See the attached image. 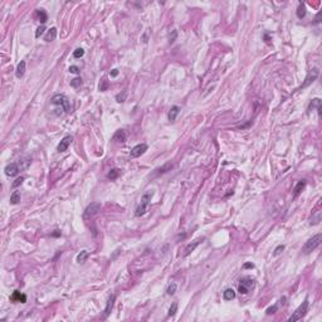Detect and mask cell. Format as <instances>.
<instances>
[{"label": "cell", "mask_w": 322, "mask_h": 322, "mask_svg": "<svg viewBox=\"0 0 322 322\" xmlns=\"http://www.w3.org/2000/svg\"><path fill=\"white\" fill-rule=\"evenodd\" d=\"M176 289H178V285L176 283H171V285H169V287H167V294H170V296H172L174 293L176 292Z\"/></svg>", "instance_id": "83f0119b"}, {"label": "cell", "mask_w": 322, "mask_h": 322, "mask_svg": "<svg viewBox=\"0 0 322 322\" xmlns=\"http://www.w3.org/2000/svg\"><path fill=\"white\" fill-rule=\"evenodd\" d=\"M204 240V238H199V239H196V240H194L193 243H190V244H187L186 245V248H185V250H184V257H186V256H189V254L191 253V252H194L195 250V248L201 243V242Z\"/></svg>", "instance_id": "8fae6325"}, {"label": "cell", "mask_w": 322, "mask_h": 322, "mask_svg": "<svg viewBox=\"0 0 322 322\" xmlns=\"http://www.w3.org/2000/svg\"><path fill=\"white\" fill-rule=\"evenodd\" d=\"M146 151H147V145H145V143L136 145L135 147H132V150H131V157H140Z\"/></svg>", "instance_id": "9c48e42d"}, {"label": "cell", "mask_w": 322, "mask_h": 322, "mask_svg": "<svg viewBox=\"0 0 322 322\" xmlns=\"http://www.w3.org/2000/svg\"><path fill=\"white\" fill-rule=\"evenodd\" d=\"M29 164H30V159H25V160H19V163H18V165H19V167H20V170H24V169H26L29 166Z\"/></svg>", "instance_id": "4316f807"}, {"label": "cell", "mask_w": 322, "mask_h": 322, "mask_svg": "<svg viewBox=\"0 0 322 322\" xmlns=\"http://www.w3.org/2000/svg\"><path fill=\"white\" fill-rule=\"evenodd\" d=\"M118 175H120V170H117V169H112L108 174H107V178L111 179V180H116V179L118 178Z\"/></svg>", "instance_id": "484cf974"}, {"label": "cell", "mask_w": 322, "mask_h": 322, "mask_svg": "<svg viewBox=\"0 0 322 322\" xmlns=\"http://www.w3.org/2000/svg\"><path fill=\"white\" fill-rule=\"evenodd\" d=\"M52 103L53 104H57V106H62V108L64 112L69 113L71 112V103L68 101L64 95H54L52 97Z\"/></svg>", "instance_id": "3957f363"}, {"label": "cell", "mask_w": 322, "mask_h": 322, "mask_svg": "<svg viewBox=\"0 0 322 322\" xmlns=\"http://www.w3.org/2000/svg\"><path fill=\"white\" fill-rule=\"evenodd\" d=\"M254 286H256V282H254V279L252 278H244V279H242L240 281V283L238 286V292L242 293V294H247L250 292V289L254 288Z\"/></svg>", "instance_id": "5b68a950"}, {"label": "cell", "mask_w": 322, "mask_h": 322, "mask_svg": "<svg viewBox=\"0 0 322 322\" xmlns=\"http://www.w3.org/2000/svg\"><path fill=\"white\" fill-rule=\"evenodd\" d=\"M277 310H278V307H277V304H274V306H272L269 308H267L265 312H267V315H272V313H276Z\"/></svg>", "instance_id": "e575fe53"}, {"label": "cell", "mask_w": 322, "mask_h": 322, "mask_svg": "<svg viewBox=\"0 0 322 322\" xmlns=\"http://www.w3.org/2000/svg\"><path fill=\"white\" fill-rule=\"evenodd\" d=\"M178 312V302H174L172 304H171V307H170V310H169V316H174Z\"/></svg>", "instance_id": "f546056e"}, {"label": "cell", "mask_w": 322, "mask_h": 322, "mask_svg": "<svg viewBox=\"0 0 322 322\" xmlns=\"http://www.w3.org/2000/svg\"><path fill=\"white\" fill-rule=\"evenodd\" d=\"M52 235H53V237H61V232H59V230H56L54 233H52Z\"/></svg>", "instance_id": "b9f144b4"}, {"label": "cell", "mask_w": 322, "mask_h": 322, "mask_svg": "<svg viewBox=\"0 0 322 322\" xmlns=\"http://www.w3.org/2000/svg\"><path fill=\"white\" fill-rule=\"evenodd\" d=\"M25 67H26L25 61H20V63H19L18 67H17V72H15L17 78H22V77L24 76V73H25Z\"/></svg>", "instance_id": "2e32d148"}, {"label": "cell", "mask_w": 322, "mask_h": 322, "mask_svg": "<svg viewBox=\"0 0 322 322\" xmlns=\"http://www.w3.org/2000/svg\"><path fill=\"white\" fill-rule=\"evenodd\" d=\"M100 91L101 92H104V91H107L108 89V80H106V79H102L101 80V83H100Z\"/></svg>", "instance_id": "f1b7e54d"}, {"label": "cell", "mask_w": 322, "mask_h": 322, "mask_svg": "<svg viewBox=\"0 0 322 322\" xmlns=\"http://www.w3.org/2000/svg\"><path fill=\"white\" fill-rule=\"evenodd\" d=\"M306 184H307V181H306V180H300V181L297 183V185L294 186V189H293V191H294V196H297V195H300V194H301V191L304 189Z\"/></svg>", "instance_id": "d6986e66"}, {"label": "cell", "mask_w": 322, "mask_h": 322, "mask_svg": "<svg viewBox=\"0 0 322 322\" xmlns=\"http://www.w3.org/2000/svg\"><path fill=\"white\" fill-rule=\"evenodd\" d=\"M297 17H298L300 19H302V18L306 17V5H304L303 3H300L298 8H297Z\"/></svg>", "instance_id": "d4e9b609"}, {"label": "cell", "mask_w": 322, "mask_h": 322, "mask_svg": "<svg viewBox=\"0 0 322 322\" xmlns=\"http://www.w3.org/2000/svg\"><path fill=\"white\" fill-rule=\"evenodd\" d=\"M44 32H45V26H44V25L38 26V28H37V32H35V38H40V37H42V35L44 34Z\"/></svg>", "instance_id": "4dcf8cb0"}, {"label": "cell", "mask_w": 322, "mask_h": 322, "mask_svg": "<svg viewBox=\"0 0 322 322\" xmlns=\"http://www.w3.org/2000/svg\"><path fill=\"white\" fill-rule=\"evenodd\" d=\"M223 298L225 301H232L235 298V291L233 288H226L224 292H223Z\"/></svg>", "instance_id": "9a60e30c"}, {"label": "cell", "mask_w": 322, "mask_h": 322, "mask_svg": "<svg viewBox=\"0 0 322 322\" xmlns=\"http://www.w3.org/2000/svg\"><path fill=\"white\" fill-rule=\"evenodd\" d=\"M20 201V193L19 191H13V194L10 195V204H13V205H15V204H18Z\"/></svg>", "instance_id": "603a6c76"}, {"label": "cell", "mask_w": 322, "mask_h": 322, "mask_svg": "<svg viewBox=\"0 0 322 322\" xmlns=\"http://www.w3.org/2000/svg\"><path fill=\"white\" fill-rule=\"evenodd\" d=\"M172 167H174V165H172L171 163H166V164H164L161 167L156 169V172H155V174H156V175H161V174H165V172L170 171Z\"/></svg>", "instance_id": "e0dca14e"}, {"label": "cell", "mask_w": 322, "mask_h": 322, "mask_svg": "<svg viewBox=\"0 0 322 322\" xmlns=\"http://www.w3.org/2000/svg\"><path fill=\"white\" fill-rule=\"evenodd\" d=\"M4 171H5V175H8V176H17L20 171V167H19L18 163H13V164L6 165Z\"/></svg>", "instance_id": "52a82bcc"}, {"label": "cell", "mask_w": 322, "mask_h": 322, "mask_svg": "<svg viewBox=\"0 0 322 322\" xmlns=\"http://www.w3.org/2000/svg\"><path fill=\"white\" fill-rule=\"evenodd\" d=\"M322 242V234H316L315 237H312L311 239H308L304 245L302 247V253L303 254H310L311 252H313Z\"/></svg>", "instance_id": "7a4b0ae2"}, {"label": "cell", "mask_w": 322, "mask_h": 322, "mask_svg": "<svg viewBox=\"0 0 322 322\" xmlns=\"http://www.w3.org/2000/svg\"><path fill=\"white\" fill-rule=\"evenodd\" d=\"M321 14H322V13L320 11L318 14L316 15V23H321Z\"/></svg>", "instance_id": "ab89813d"}, {"label": "cell", "mask_w": 322, "mask_h": 322, "mask_svg": "<svg viewBox=\"0 0 322 322\" xmlns=\"http://www.w3.org/2000/svg\"><path fill=\"white\" fill-rule=\"evenodd\" d=\"M307 310H308V300H304V302H303V303L297 308L296 311L293 312V315L288 318V321H289V322H294V321H300V320H302V318L306 316Z\"/></svg>", "instance_id": "277c9868"}, {"label": "cell", "mask_w": 322, "mask_h": 322, "mask_svg": "<svg viewBox=\"0 0 322 322\" xmlns=\"http://www.w3.org/2000/svg\"><path fill=\"white\" fill-rule=\"evenodd\" d=\"M243 267H244V268H253V267H254V264H253V263H245Z\"/></svg>", "instance_id": "60d3db41"}, {"label": "cell", "mask_w": 322, "mask_h": 322, "mask_svg": "<svg viewBox=\"0 0 322 322\" xmlns=\"http://www.w3.org/2000/svg\"><path fill=\"white\" fill-rule=\"evenodd\" d=\"M23 181H24V178H22V176H20V178H18V179H15V181L13 183V185H11V186H13V187H18V186H19V185H20Z\"/></svg>", "instance_id": "d590c367"}, {"label": "cell", "mask_w": 322, "mask_h": 322, "mask_svg": "<svg viewBox=\"0 0 322 322\" xmlns=\"http://www.w3.org/2000/svg\"><path fill=\"white\" fill-rule=\"evenodd\" d=\"M318 73H320V72H318V69H316V68L308 72V74H307L306 79H304V83L302 84V88H304V87H307V86H310V84L313 82V80H315V79L318 77Z\"/></svg>", "instance_id": "30bf717a"}, {"label": "cell", "mask_w": 322, "mask_h": 322, "mask_svg": "<svg viewBox=\"0 0 322 322\" xmlns=\"http://www.w3.org/2000/svg\"><path fill=\"white\" fill-rule=\"evenodd\" d=\"M37 15L39 18V20L42 22V24H44L47 20H48V15H47V13L44 9H38L37 10Z\"/></svg>", "instance_id": "7402d4cb"}, {"label": "cell", "mask_w": 322, "mask_h": 322, "mask_svg": "<svg viewBox=\"0 0 322 322\" xmlns=\"http://www.w3.org/2000/svg\"><path fill=\"white\" fill-rule=\"evenodd\" d=\"M115 300H116V297L113 296V294H112V296H110L108 301H107V304H106V308H104V312H103V318H107V317H108V315L111 313L112 308H113Z\"/></svg>", "instance_id": "7c38bea8"}, {"label": "cell", "mask_w": 322, "mask_h": 322, "mask_svg": "<svg viewBox=\"0 0 322 322\" xmlns=\"http://www.w3.org/2000/svg\"><path fill=\"white\" fill-rule=\"evenodd\" d=\"M11 301H14V302H22V303H25L26 302V296L23 293H20L19 291H14L11 294V297H10Z\"/></svg>", "instance_id": "4fadbf2b"}, {"label": "cell", "mask_w": 322, "mask_h": 322, "mask_svg": "<svg viewBox=\"0 0 322 322\" xmlns=\"http://www.w3.org/2000/svg\"><path fill=\"white\" fill-rule=\"evenodd\" d=\"M100 210H101V203H100V201H93V203H91V204L86 208L84 214H83V218H84V219H91L92 217H95Z\"/></svg>", "instance_id": "8992f818"}, {"label": "cell", "mask_w": 322, "mask_h": 322, "mask_svg": "<svg viewBox=\"0 0 322 322\" xmlns=\"http://www.w3.org/2000/svg\"><path fill=\"white\" fill-rule=\"evenodd\" d=\"M113 141H117V142H125L126 141V132L124 130H117L115 132V135L112 137Z\"/></svg>", "instance_id": "5bb4252c"}, {"label": "cell", "mask_w": 322, "mask_h": 322, "mask_svg": "<svg viewBox=\"0 0 322 322\" xmlns=\"http://www.w3.org/2000/svg\"><path fill=\"white\" fill-rule=\"evenodd\" d=\"M283 249H285V245H283V244H282V245H278V247L274 249V253H273V254H274V256H278V254L282 253V250H283Z\"/></svg>", "instance_id": "8d00e7d4"}, {"label": "cell", "mask_w": 322, "mask_h": 322, "mask_svg": "<svg viewBox=\"0 0 322 322\" xmlns=\"http://www.w3.org/2000/svg\"><path fill=\"white\" fill-rule=\"evenodd\" d=\"M176 38V32H174V35H172V38H170V43H174V39Z\"/></svg>", "instance_id": "7bdbcfd3"}, {"label": "cell", "mask_w": 322, "mask_h": 322, "mask_svg": "<svg viewBox=\"0 0 322 322\" xmlns=\"http://www.w3.org/2000/svg\"><path fill=\"white\" fill-rule=\"evenodd\" d=\"M72 141H73V137L72 136H64L62 140H61V142H59V145H58V147H57V150L59 151V152H64V151H67L68 150V147H69V145L72 143Z\"/></svg>", "instance_id": "ba28073f"}, {"label": "cell", "mask_w": 322, "mask_h": 322, "mask_svg": "<svg viewBox=\"0 0 322 322\" xmlns=\"http://www.w3.org/2000/svg\"><path fill=\"white\" fill-rule=\"evenodd\" d=\"M110 74H111V77H116V76H118V71L117 69H112V72Z\"/></svg>", "instance_id": "f35d334b"}, {"label": "cell", "mask_w": 322, "mask_h": 322, "mask_svg": "<svg viewBox=\"0 0 322 322\" xmlns=\"http://www.w3.org/2000/svg\"><path fill=\"white\" fill-rule=\"evenodd\" d=\"M80 84H82V79L80 78H74V79L71 80V86L73 88H78V87H80Z\"/></svg>", "instance_id": "1f68e13d"}, {"label": "cell", "mask_w": 322, "mask_h": 322, "mask_svg": "<svg viewBox=\"0 0 322 322\" xmlns=\"http://www.w3.org/2000/svg\"><path fill=\"white\" fill-rule=\"evenodd\" d=\"M315 107H317L318 115H321V100L320 98H315V100L311 101L310 106H308V112H311V110H313Z\"/></svg>", "instance_id": "ac0fdd59"}, {"label": "cell", "mask_w": 322, "mask_h": 322, "mask_svg": "<svg viewBox=\"0 0 322 322\" xmlns=\"http://www.w3.org/2000/svg\"><path fill=\"white\" fill-rule=\"evenodd\" d=\"M84 56V50L82 48H77L74 52H73V57L74 58H80V57H83Z\"/></svg>", "instance_id": "d6a6232c"}, {"label": "cell", "mask_w": 322, "mask_h": 322, "mask_svg": "<svg viewBox=\"0 0 322 322\" xmlns=\"http://www.w3.org/2000/svg\"><path fill=\"white\" fill-rule=\"evenodd\" d=\"M69 72H72V73L77 74V73L79 72V68H78L77 65H71V67H69Z\"/></svg>", "instance_id": "74e56055"}, {"label": "cell", "mask_w": 322, "mask_h": 322, "mask_svg": "<svg viewBox=\"0 0 322 322\" xmlns=\"http://www.w3.org/2000/svg\"><path fill=\"white\" fill-rule=\"evenodd\" d=\"M152 195H154L152 191H147V193H145V194L142 195L140 204L137 205L136 211H135V215H136V217H142L143 214L147 211V208H149V205H150V203H151Z\"/></svg>", "instance_id": "6da1fadb"}, {"label": "cell", "mask_w": 322, "mask_h": 322, "mask_svg": "<svg viewBox=\"0 0 322 322\" xmlns=\"http://www.w3.org/2000/svg\"><path fill=\"white\" fill-rule=\"evenodd\" d=\"M88 254H89V253H88L87 250H82L80 253H78V256H77V258H76L77 262H78V263H84L86 259L88 258Z\"/></svg>", "instance_id": "cb8c5ba5"}, {"label": "cell", "mask_w": 322, "mask_h": 322, "mask_svg": "<svg viewBox=\"0 0 322 322\" xmlns=\"http://www.w3.org/2000/svg\"><path fill=\"white\" fill-rule=\"evenodd\" d=\"M126 96H127V92H126V91H124V92H122V95H121V93H118V95L116 96V101H117L118 103H121V102H125V100H126Z\"/></svg>", "instance_id": "836d02e7"}, {"label": "cell", "mask_w": 322, "mask_h": 322, "mask_svg": "<svg viewBox=\"0 0 322 322\" xmlns=\"http://www.w3.org/2000/svg\"><path fill=\"white\" fill-rule=\"evenodd\" d=\"M57 37V29L56 28H50L48 30V33L44 35V40L45 42H52V40H54Z\"/></svg>", "instance_id": "44dd1931"}, {"label": "cell", "mask_w": 322, "mask_h": 322, "mask_svg": "<svg viewBox=\"0 0 322 322\" xmlns=\"http://www.w3.org/2000/svg\"><path fill=\"white\" fill-rule=\"evenodd\" d=\"M179 112H180V107L172 106L171 110L169 111V120H170V121H175L176 117H178V115H179Z\"/></svg>", "instance_id": "ffe728a7"}]
</instances>
